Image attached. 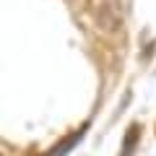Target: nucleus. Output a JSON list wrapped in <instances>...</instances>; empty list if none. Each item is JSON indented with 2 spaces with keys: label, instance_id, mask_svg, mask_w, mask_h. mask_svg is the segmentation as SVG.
<instances>
[{
  "label": "nucleus",
  "instance_id": "nucleus-1",
  "mask_svg": "<svg viewBox=\"0 0 156 156\" xmlns=\"http://www.w3.org/2000/svg\"><path fill=\"white\" fill-rule=\"evenodd\" d=\"M86 13L104 34H117L122 29V8L117 0H86Z\"/></svg>",
  "mask_w": 156,
  "mask_h": 156
},
{
  "label": "nucleus",
  "instance_id": "nucleus-2",
  "mask_svg": "<svg viewBox=\"0 0 156 156\" xmlns=\"http://www.w3.org/2000/svg\"><path fill=\"white\" fill-rule=\"evenodd\" d=\"M0 156H5V154H3V148H0Z\"/></svg>",
  "mask_w": 156,
  "mask_h": 156
}]
</instances>
